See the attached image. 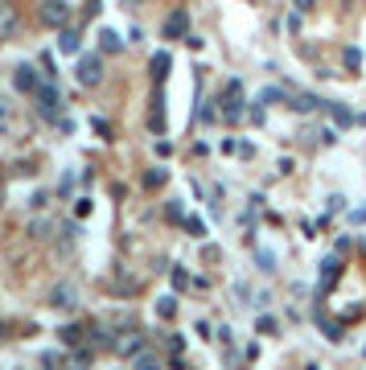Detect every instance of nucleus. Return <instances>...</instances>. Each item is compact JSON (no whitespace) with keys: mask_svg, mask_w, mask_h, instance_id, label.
<instances>
[{"mask_svg":"<svg viewBox=\"0 0 366 370\" xmlns=\"http://www.w3.org/2000/svg\"><path fill=\"white\" fill-rule=\"evenodd\" d=\"M79 79H83L87 87L99 83V79H103V62H99V58H83V62H79Z\"/></svg>","mask_w":366,"mask_h":370,"instance_id":"nucleus-1","label":"nucleus"},{"mask_svg":"<svg viewBox=\"0 0 366 370\" xmlns=\"http://www.w3.org/2000/svg\"><path fill=\"white\" fill-rule=\"evenodd\" d=\"M185 29H189V17H185L182 8L165 21V38H185Z\"/></svg>","mask_w":366,"mask_h":370,"instance_id":"nucleus-2","label":"nucleus"},{"mask_svg":"<svg viewBox=\"0 0 366 370\" xmlns=\"http://www.w3.org/2000/svg\"><path fill=\"white\" fill-rule=\"evenodd\" d=\"M325 107H329V115L337 120V128H350V124H354V111H350L346 103H325Z\"/></svg>","mask_w":366,"mask_h":370,"instance_id":"nucleus-3","label":"nucleus"},{"mask_svg":"<svg viewBox=\"0 0 366 370\" xmlns=\"http://www.w3.org/2000/svg\"><path fill=\"white\" fill-rule=\"evenodd\" d=\"M292 111H317L321 107V99L317 95H292V103H288Z\"/></svg>","mask_w":366,"mask_h":370,"instance_id":"nucleus-4","label":"nucleus"},{"mask_svg":"<svg viewBox=\"0 0 366 370\" xmlns=\"http://www.w3.org/2000/svg\"><path fill=\"white\" fill-rule=\"evenodd\" d=\"M66 17H70V8L62 0H49L46 4V21H66Z\"/></svg>","mask_w":366,"mask_h":370,"instance_id":"nucleus-5","label":"nucleus"},{"mask_svg":"<svg viewBox=\"0 0 366 370\" xmlns=\"http://www.w3.org/2000/svg\"><path fill=\"white\" fill-rule=\"evenodd\" d=\"M165 74H169V54H157V58H152V79L161 83Z\"/></svg>","mask_w":366,"mask_h":370,"instance_id":"nucleus-6","label":"nucleus"},{"mask_svg":"<svg viewBox=\"0 0 366 370\" xmlns=\"http://www.w3.org/2000/svg\"><path fill=\"white\" fill-rule=\"evenodd\" d=\"M342 62H346V70H358V66H363V49L350 46L346 54H342Z\"/></svg>","mask_w":366,"mask_h":370,"instance_id":"nucleus-7","label":"nucleus"},{"mask_svg":"<svg viewBox=\"0 0 366 370\" xmlns=\"http://www.w3.org/2000/svg\"><path fill=\"white\" fill-rule=\"evenodd\" d=\"M17 87H25V91H33V87H38V79L29 74V66H21V74H17Z\"/></svg>","mask_w":366,"mask_h":370,"instance_id":"nucleus-8","label":"nucleus"},{"mask_svg":"<svg viewBox=\"0 0 366 370\" xmlns=\"http://www.w3.org/2000/svg\"><path fill=\"white\" fill-rule=\"evenodd\" d=\"M255 259H260V268H264V272H276V255H272V251H255Z\"/></svg>","mask_w":366,"mask_h":370,"instance_id":"nucleus-9","label":"nucleus"},{"mask_svg":"<svg viewBox=\"0 0 366 370\" xmlns=\"http://www.w3.org/2000/svg\"><path fill=\"white\" fill-rule=\"evenodd\" d=\"M255 329H260V333H276V321H272V317H260V325H255Z\"/></svg>","mask_w":366,"mask_h":370,"instance_id":"nucleus-10","label":"nucleus"},{"mask_svg":"<svg viewBox=\"0 0 366 370\" xmlns=\"http://www.w3.org/2000/svg\"><path fill=\"white\" fill-rule=\"evenodd\" d=\"M292 4H296V13H309V8H313L317 0H292Z\"/></svg>","mask_w":366,"mask_h":370,"instance_id":"nucleus-11","label":"nucleus"}]
</instances>
